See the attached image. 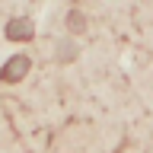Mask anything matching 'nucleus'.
<instances>
[{"instance_id": "obj_1", "label": "nucleus", "mask_w": 153, "mask_h": 153, "mask_svg": "<svg viewBox=\"0 0 153 153\" xmlns=\"http://www.w3.org/2000/svg\"><path fill=\"white\" fill-rule=\"evenodd\" d=\"M29 67H32V61H29L26 54H13L7 64L0 67V80H3V83H16V80H22V76L29 74Z\"/></svg>"}, {"instance_id": "obj_3", "label": "nucleus", "mask_w": 153, "mask_h": 153, "mask_svg": "<svg viewBox=\"0 0 153 153\" xmlns=\"http://www.w3.org/2000/svg\"><path fill=\"white\" fill-rule=\"evenodd\" d=\"M67 29H70V32H83V16H80V13H67Z\"/></svg>"}, {"instance_id": "obj_2", "label": "nucleus", "mask_w": 153, "mask_h": 153, "mask_svg": "<svg viewBox=\"0 0 153 153\" xmlns=\"http://www.w3.org/2000/svg\"><path fill=\"white\" fill-rule=\"evenodd\" d=\"M35 35V26H32V19H10V26H7V38L10 42H19V38H22V42H29V38Z\"/></svg>"}]
</instances>
